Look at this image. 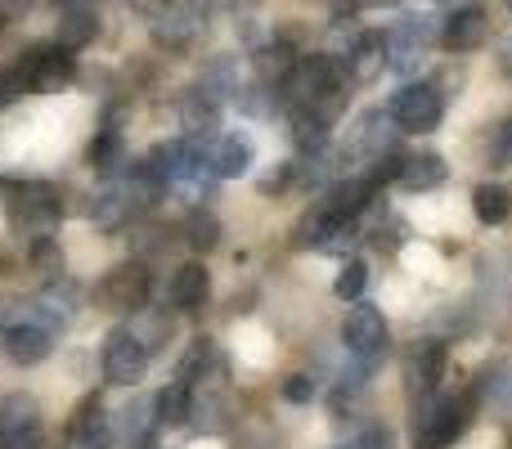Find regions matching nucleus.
Wrapping results in <instances>:
<instances>
[{"label": "nucleus", "mask_w": 512, "mask_h": 449, "mask_svg": "<svg viewBox=\"0 0 512 449\" xmlns=\"http://www.w3.org/2000/svg\"><path fill=\"white\" fill-rule=\"evenodd\" d=\"M189 414H194V391H189V382H171V387H162L158 396H153V418H158L162 427H180L189 423Z\"/></svg>", "instance_id": "obj_19"}, {"label": "nucleus", "mask_w": 512, "mask_h": 449, "mask_svg": "<svg viewBox=\"0 0 512 449\" xmlns=\"http://www.w3.org/2000/svg\"><path fill=\"white\" fill-rule=\"evenodd\" d=\"M59 212L63 207L45 180H18V185H9V216H14L23 229H32L36 238H50Z\"/></svg>", "instance_id": "obj_5"}, {"label": "nucleus", "mask_w": 512, "mask_h": 449, "mask_svg": "<svg viewBox=\"0 0 512 449\" xmlns=\"http://www.w3.org/2000/svg\"><path fill=\"white\" fill-rule=\"evenodd\" d=\"M490 36V14L481 5H459L450 9V18L441 23V45L450 54H472L481 50Z\"/></svg>", "instance_id": "obj_10"}, {"label": "nucleus", "mask_w": 512, "mask_h": 449, "mask_svg": "<svg viewBox=\"0 0 512 449\" xmlns=\"http://www.w3.org/2000/svg\"><path fill=\"white\" fill-rule=\"evenodd\" d=\"M32 427H41V409H36L32 396H5L0 400V432H32Z\"/></svg>", "instance_id": "obj_23"}, {"label": "nucleus", "mask_w": 512, "mask_h": 449, "mask_svg": "<svg viewBox=\"0 0 512 449\" xmlns=\"http://www.w3.org/2000/svg\"><path fill=\"white\" fill-rule=\"evenodd\" d=\"M445 346L441 342H423V346H414V355H409V364H405V378H409V391L414 396H432L436 387H441V378H445Z\"/></svg>", "instance_id": "obj_13"}, {"label": "nucleus", "mask_w": 512, "mask_h": 449, "mask_svg": "<svg viewBox=\"0 0 512 449\" xmlns=\"http://www.w3.org/2000/svg\"><path fill=\"white\" fill-rule=\"evenodd\" d=\"M364 283H369V265H364V261H346L342 270H337V279H333V292L342 301H360Z\"/></svg>", "instance_id": "obj_25"}, {"label": "nucleus", "mask_w": 512, "mask_h": 449, "mask_svg": "<svg viewBox=\"0 0 512 449\" xmlns=\"http://www.w3.org/2000/svg\"><path fill=\"white\" fill-rule=\"evenodd\" d=\"M207 292H212V274H207V265L189 261L171 274V306L176 310H198L207 301Z\"/></svg>", "instance_id": "obj_17"}, {"label": "nucleus", "mask_w": 512, "mask_h": 449, "mask_svg": "<svg viewBox=\"0 0 512 449\" xmlns=\"http://www.w3.org/2000/svg\"><path fill=\"white\" fill-rule=\"evenodd\" d=\"M396 122L387 117V108H369V113L355 117V131H351V153H360V158L369 162H382L391 158V149H396Z\"/></svg>", "instance_id": "obj_11"}, {"label": "nucleus", "mask_w": 512, "mask_h": 449, "mask_svg": "<svg viewBox=\"0 0 512 449\" xmlns=\"http://www.w3.org/2000/svg\"><path fill=\"white\" fill-rule=\"evenodd\" d=\"M445 176H450V167H445L441 153H405V158H400L396 185L409 189V194H423V189L445 185Z\"/></svg>", "instance_id": "obj_15"}, {"label": "nucleus", "mask_w": 512, "mask_h": 449, "mask_svg": "<svg viewBox=\"0 0 512 449\" xmlns=\"http://www.w3.org/2000/svg\"><path fill=\"white\" fill-rule=\"evenodd\" d=\"M63 449H113V423H108L99 396H86L72 409L68 427H63Z\"/></svg>", "instance_id": "obj_9"}, {"label": "nucleus", "mask_w": 512, "mask_h": 449, "mask_svg": "<svg viewBox=\"0 0 512 449\" xmlns=\"http://www.w3.org/2000/svg\"><path fill=\"white\" fill-rule=\"evenodd\" d=\"M14 68H18V77H23L27 95H54V90H68L72 81H77V59H72V50H63L59 41L32 45Z\"/></svg>", "instance_id": "obj_2"}, {"label": "nucleus", "mask_w": 512, "mask_h": 449, "mask_svg": "<svg viewBox=\"0 0 512 449\" xmlns=\"http://www.w3.org/2000/svg\"><path fill=\"white\" fill-rule=\"evenodd\" d=\"M508 5H512V0H508Z\"/></svg>", "instance_id": "obj_38"}, {"label": "nucleus", "mask_w": 512, "mask_h": 449, "mask_svg": "<svg viewBox=\"0 0 512 449\" xmlns=\"http://www.w3.org/2000/svg\"><path fill=\"white\" fill-rule=\"evenodd\" d=\"M387 117L396 122L400 135H427L441 126L445 99H441V90L427 86V81H409V86H400L396 95L387 99Z\"/></svg>", "instance_id": "obj_3"}, {"label": "nucleus", "mask_w": 512, "mask_h": 449, "mask_svg": "<svg viewBox=\"0 0 512 449\" xmlns=\"http://www.w3.org/2000/svg\"><path fill=\"white\" fill-rule=\"evenodd\" d=\"M59 5H72V9H77V0H59Z\"/></svg>", "instance_id": "obj_37"}, {"label": "nucleus", "mask_w": 512, "mask_h": 449, "mask_svg": "<svg viewBox=\"0 0 512 449\" xmlns=\"http://www.w3.org/2000/svg\"><path fill=\"white\" fill-rule=\"evenodd\" d=\"M95 36H99V14H90L86 5H77V9L63 14V23H59V45L63 50H86Z\"/></svg>", "instance_id": "obj_21"}, {"label": "nucleus", "mask_w": 512, "mask_h": 449, "mask_svg": "<svg viewBox=\"0 0 512 449\" xmlns=\"http://www.w3.org/2000/svg\"><path fill=\"white\" fill-rule=\"evenodd\" d=\"M355 449H396V445H391V432H387V427H369V432L360 436V445H355Z\"/></svg>", "instance_id": "obj_32"}, {"label": "nucleus", "mask_w": 512, "mask_h": 449, "mask_svg": "<svg viewBox=\"0 0 512 449\" xmlns=\"http://www.w3.org/2000/svg\"><path fill=\"white\" fill-rule=\"evenodd\" d=\"M481 391H490V396L499 400L504 409H512V360H504V364H495V369L481 378Z\"/></svg>", "instance_id": "obj_28"}, {"label": "nucleus", "mask_w": 512, "mask_h": 449, "mask_svg": "<svg viewBox=\"0 0 512 449\" xmlns=\"http://www.w3.org/2000/svg\"><path fill=\"white\" fill-rule=\"evenodd\" d=\"M472 212L481 225H504L512 216V189L508 185H477L472 194Z\"/></svg>", "instance_id": "obj_22"}, {"label": "nucleus", "mask_w": 512, "mask_h": 449, "mask_svg": "<svg viewBox=\"0 0 512 449\" xmlns=\"http://www.w3.org/2000/svg\"><path fill=\"white\" fill-rule=\"evenodd\" d=\"M32 270L50 274V279H63V247L54 238H36L32 243Z\"/></svg>", "instance_id": "obj_26"}, {"label": "nucleus", "mask_w": 512, "mask_h": 449, "mask_svg": "<svg viewBox=\"0 0 512 449\" xmlns=\"http://www.w3.org/2000/svg\"><path fill=\"white\" fill-rule=\"evenodd\" d=\"M346 81H355V86H369V81H378L382 72H387V36L382 32H360L351 41V50H346Z\"/></svg>", "instance_id": "obj_12"}, {"label": "nucleus", "mask_w": 512, "mask_h": 449, "mask_svg": "<svg viewBox=\"0 0 512 449\" xmlns=\"http://www.w3.org/2000/svg\"><path fill=\"white\" fill-rule=\"evenodd\" d=\"M328 126L319 113H310V108H292V144H297L306 158H315V153L328 149Z\"/></svg>", "instance_id": "obj_20"}, {"label": "nucleus", "mask_w": 512, "mask_h": 449, "mask_svg": "<svg viewBox=\"0 0 512 449\" xmlns=\"http://www.w3.org/2000/svg\"><path fill=\"white\" fill-rule=\"evenodd\" d=\"M14 95H27L23 77H18V68H5V72H0V108H5Z\"/></svg>", "instance_id": "obj_31"}, {"label": "nucleus", "mask_w": 512, "mask_h": 449, "mask_svg": "<svg viewBox=\"0 0 512 449\" xmlns=\"http://www.w3.org/2000/svg\"><path fill=\"white\" fill-rule=\"evenodd\" d=\"M499 63H504V72H508V77H512V41L504 45V54H499Z\"/></svg>", "instance_id": "obj_34"}, {"label": "nucleus", "mask_w": 512, "mask_h": 449, "mask_svg": "<svg viewBox=\"0 0 512 449\" xmlns=\"http://www.w3.org/2000/svg\"><path fill=\"white\" fill-rule=\"evenodd\" d=\"M432 5H445V9H459L463 0H432Z\"/></svg>", "instance_id": "obj_35"}, {"label": "nucleus", "mask_w": 512, "mask_h": 449, "mask_svg": "<svg viewBox=\"0 0 512 449\" xmlns=\"http://www.w3.org/2000/svg\"><path fill=\"white\" fill-rule=\"evenodd\" d=\"M207 360H212V342L203 337V342L189 346V355L180 360V373H176V378H180V382H194L198 373H203V364H207Z\"/></svg>", "instance_id": "obj_29"}, {"label": "nucleus", "mask_w": 512, "mask_h": 449, "mask_svg": "<svg viewBox=\"0 0 512 449\" xmlns=\"http://www.w3.org/2000/svg\"><path fill=\"white\" fill-rule=\"evenodd\" d=\"M252 167V144L243 135H216L207 140V171L216 180H239Z\"/></svg>", "instance_id": "obj_14"}, {"label": "nucleus", "mask_w": 512, "mask_h": 449, "mask_svg": "<svg viewBox=\"0 0 512 449\" xmlns=\"http://www.w3.org/2000/svg\"><path fill=\"white\" fill-rule=\"evenodd\" d=\"M5 351L14 364H41L54 351V333L41 324H14L5 333Z\"/></svg>", "instance_id": "obj_16"}, {"label": "nucleus", "mask_w": 512, "mask_h": 449, "mask_svg": "<svg viewBox=\"0 0 512 449\" xmlns=\"http://www.w3.org/2000/svg\"><path fill=\"white\" fill-rule=\"evenodd\" d=\"M369 5H391V0H369Z\"/></svg>", "instance_id": "obj_36"}, {"label": "nucleus", "mask_w": 512, "mask_h": 449, "mask_svg": "<svg viewBox=\"0 0 512 449\" xmlns=\"http://www.w3.org/2000/svg\"><path fill=\"white\" fill-rule=\"evenodd\" d=\"M472 409H477V396H441L418 414V427H414V449H450L468 432L472 423Z\"/></svg>", "instance_id": "obj_1"}, {"label": "nucleus", "mask_w": 512, "mask_h": 449, "mask_svg": "<svg viewBox=\"0 0 512 449\" xmlns=\"http://www.w3.org/2000/svg\"><path fill=\"white\" fill-rule=\"evenodd\" d=\"M27 9H32V0H0V23L5 18H23Z\"/></svg>", "instance_id": "obj_33"}, {"label": "nucleus", "mask_w": 512, "mask_h": 449, "mask_svg": "<svg viewBox=\"0 0 512 449\" xmlns=\"http://www.w3.org/2000/svg\"><path fill=\"white\" fill-rule=\"evenodd\" d=\"M185 243L194 247V252H212V247L221 243V221H216L212 212H194L185 221Z\"/></svg>", "instance_id": "obj_24"}, {"label": "nucleus", "mask_w": 512, "mask_h": 449, "mask_svg": "<svg viewBox=\"0 0 512 449\" xmlns=\"http://www.w3.org/2000/svg\"><path fill=\"white\" fill-rule=\"evenodd\" d=\"M373 189H378V185H373L369 176H360V180H337V185L324 194V207H328L333 216H342V221H355V216L369 207Z\"/></svg>", "instance_id": "obj_18"}, {"label": "nucleus", "mask_w": 512, "mask_h": 449, "mask_svg": "<svg viewBox=\"0 0 512 449\" xmlns=\"http://www.w3.org/2000/svg\"><path fill=\"white\" fill-rule=\"evenodd\" d=\"M99 364H104V378L113 382V387H135V382L144 378V369H149V351H144V342L131 328H113V333L104 337Z\"/></svg>", "instance_id": "obj_7"}, {"label": "nucleus", "mask_w": 512, "mask_h": 449, "mask_svg": "<svg viewBox=\"0 0 512 449\" xmlns=\"http://www.w3.org/2000/svg\"><path fill=\"white\" fill-rule=\"evenodd\" d=\"M342 342L351 355H360V360H378L382 351H387V319H382L378 306H351L342 319Z\"/></svg>", "instance_id": "obj_8"}, {"label": "nucleus", "mask_w": 512, "mask_h": 449, "mask_svg": "<svg viewBox=\"0 0 512 449\" xmlns=\"http://www.w3.org/2000/svg\"><path fill=\"white\" fill-rule=\"evenodd\" d=\"M382 36H387V68L391 72L409 77V72L423 68L427 45H432V23H427V18L405 14V18H396V27L382 32Z\"/></svg>", "instance_id": "obj_6"}, {"label": "nucleus", "mask_w": 512, "mask_h": 449, "mask_svg": "<svg viewBox=\"0 0 512 449\" xmlns=\"http://www.w3.org/2000/svg\"><path fill=\"white\" fill-rule=\"evenodd\" d=\"M283 400H292V405H306V400H315V378H306V373H292V378L283 382Z\"/></svg>", "instance_id": "obj_30"}, {"label": "nucleus", "mask_w": 512, "mask_h": 449, "mask_svg": "<svg viewBox=\"0 0 512 449\" xmlns=\"http://www.w3.org/2000/svg\"><path fill=\"white\" fill-rule=\"evenodd\" d=\"M149 288H153L149 270H144L140 261H122L99 279L95 301L104 310H113V315H140V310L149 306Z\"/></svg>", "instance_id": "obj_4"}, {"label": "nucleus", "mask_w": 512, "mask_h": 449, "mask_svg": "<svg viewBox=\"0 0 512 449\" xmlns=\"http://www.w3.org/2000/svg\"><path fill=\"white\" fill-rule=\"evenodd\" d=\"M90 162H95L99 171H108L113 162H122V135H117V126H104V131H99V140L90 144Z\"/></svg>", "instance_id": "obj_27"}]
</instances>
